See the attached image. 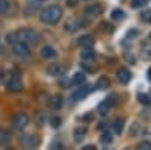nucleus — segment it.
Masks as SVG:
<instances>
[{"instance_id":"27","label":"nucleus","mask_w":151,"mask_h":150,"mask_svg":"<svg viewBox=\"0 0 151 150\" xmlns=\"http://www.w3.org/2000/svg\"><path fill=\"white\" fill-rule=\"evenodd\" d=\"M145 3H147V0H132V6L133 8H144L145 6Z\"/></svg>"},{"instance_id":"7","label":"nucleus","mask_w":151,"mask_h":150,"mask_svg":"<svg viewBox=\"0 0 151 150\" xmlns=\"http://www.w3.org/2000/svg\"><path fill=\"white\" fill-rule=\"evenodd\" d=\"M6 90L11 91V93H20L23 90V83L18 78H11L6 82Z\"/></svg>"},{"instance_id":"14","label":"nucleus","mask_w":151,"mask_h":150,"mask_svg":"<svg viewBox=\"0 0 151 150\" xmlns=\"http://www.w3.org/2000/svg\"><path fill=\"white\" fill-rule=\"evenodd\" d=\"M48 106L52 109H59L62 106V97L60 96H52L48 100Z\"/></svg>"},{"instance_id":"22","label":"nucleus","mask_w":151,"mask_h":150,"mask_svg":"<svg viewBox=\"0 0 151 150\" xmlns=\"http://www.w3.org/2000/svg\"><path fill=\"white\" fill-rule=\"evenodd\" d=\"M11 9V3L8 0H0V14H6Z\"/></svg>"},{"instance_id":"36","label":"nucleus","mask_w":151,"mask_h":150,"mask_svg":"<svg viewBox=\"0 0 151 150\" xmlns=\"http://www.w3.org/2000/svg\"><path fill=\"white\" fill-rule=\"evenodd\" d=\"M0 50H2V47H0Z\"/></svg>"},{"instance_id":"1","label":"nucleus","mask_w":151,"mask_h":150,"mask_svg":"<svg viewBox=\"0 0 151 150\" xmlns=\"http://www.w3.org/2000/svg\"><path fill=\"white\" fill-rule=\"evenodd\" d=\"M62 17V9L59 6H47L41 11V21L45 24H56Z\"/></svg>"},{"instance_id":"8","label":"nucleus","mask_w":151,"mask_h":150,"mask_svg":"<svg viewBox=\"0 0 151 150\" xmlns=\"http://www.w3.org/2000/svg\"><path fill=\"white\" fill-rule=\"evenodd\" d=\"M88 93H89V86H82L80 85V88H77L71 94V102H79V100L85 99Z\"/></svg>"},{"instance_id":"33","label":"nucleus","mask_w":151,"mask_h":150,"mask_svg":"<svg viewBox=\"0 0 151 150\" xmlns=\"http://www.w3.org/2000/svg\"><path fill=\"white\" fill-rule=\"evenodd\" d=\"M83 150H95V146H85Z\"/></svg>"},{"instance_id":"5","label":"nucleus","mask_w":151,"mask_h":150,"mask_svg":"<svg viewBox=\"0 0 151 150\" xmlns=\"http://www.w3.org/2000/svg\"><path fill=\"white\" fill-rule=\"evenodd\" d=\"M101 14H103V6L100 5V3H94L91 6H88L86 11H85V15L88 18H95V17L101 15Z\"/></svg>"},{"instance_id":"19","label":"nucleus","mask_w":151,"mask_h":150,"mask_svg":"<svg viewBox=\"0 0 151 150\" xmlns=\"http://www.w3.org/2000/svg\"><path fill=\"white\" fill-rule=\"evenodd\" d=\"M125 18V12L122 9H115L112 12V20H115V21H122Z\"/></svg>"},{"instance_id":"20","label":"nucleus","mask_w":151,"mask_h":150,"mask_svg":"<svg viewBox=\"0 0 151 150\" xmlns=\"http://www.w3.org/2000/svg\"><path fill=\"white\" fill-rule=\"evenodd\" d=\"M122 129H124V118H116L113 121V130L116 133H121Z\"/></svg>"},{"instance_id":"2","label":"nucleus","mask_w":151,"mask_h":150,"mask_svg":"<svg viewBox=\"0 0 151 150\" xmlns=\"http://www.w3.org/2000/svg\"><path fill=\"white\" fill-rule=\"evenodd\" d=\"M15 33H17V38H18L21 43L27 44V46H35V44L40 43V33H38L36 30H33V29H29V28L20 29V30L15 32Z\"/></svg>"},{"instance_id":"34","label":"nucleus","mask_w":151,"mask_h":150,"mask_svg":"<svg viewBox=\"0 0 151 150\" xmlns=\"http://www.w3.org/2000/svg\"><path fill=\"white\" fill-rule=\"evenodd\" d=\"M147 79L151 80V68H148V71H147Z\"/></svg>"},{"instance_id":"17","label":"nucleus","mask_w":151,"mask_h":150,"mask_svg":"<svg viewBox=\"0 0 151 150\" xmlns=\"http://www.w3.org/2000/svg\"><path fill=\"white\" fill-rule=\"evenodd\" d=\"M79 28H80V23H79L77 20H74V18H71V20H68V21L65 23V29H67V30L74 32V30H77Z\"/></svg>"},{"instance_id":"28","label":"nucleus","mask_w":151,"mask_h":150,"mask_svg":"<svg viewBox=\"0 0 151 150\" xmlns=\"http://www.w3.org/2000/svg\"><path fill=\"white\" fill-rule=\"evenodd\" d=\"M17 40H18V38H17V33H8V35H6V43L11 44V46L14 44Z\"/></svg>"},{"instance_id":"26","label":"nucleus","mask_w":151,"mask_h":150,"mask_svg":"<svg viewBox=\"0 0 151 150\" xmlns=\"http://www.w3.org/2000/svg\"><path fill=\"white\" fill-rule=\"evenodd\" d=\"M60 123H62L60 117H52V120H50V124H52V128H55V129H58L60 126Z\"/></svg>"},{"instance_id":"24","label":"nucleus","mask_w":151,"mask_h":150,"mask_svg":"<svg viewBox=\"0 0 151 150\" xmlns=\"http://www.w3.org/2000/svg\"><path fill=\"white\" fill-rule=\"evenodd\" d=\"M101 143L103 144H110L112 143V133L110 132H104L101 135Z\"/></svg>"},{"instance_id":"13","label":"nucleus","mask_w":151,"mask_h":150,"mask_svg":"<svg viewBox=\"0 0 151 150\" xmlns=\"http://www.w3.org/2000/svg\"><path fill=\"white\" fill-rule=\"evenodd\" d=\"M79 46L83 47V49H91L94 46V38L89 35H85V36H80L79 38Z\"/></svg>"},{"instance_id":"6","label":"nucleus","mask_w":151,"mask_h":150,"mask_svg":"<svg viewBox=\"0 0 151 150\" xmlns=\"http://www.w3.org/2000/svg\"><path fill=\"white\" fill-rule=\"evenodd\" d=\"M20 141H21V146L26 149H33L40 144V140H38L36 135H24V136H21Z\"/></svg>"},{"instance_id":"10","label":"nucleus","mask_w":151,"mask_h":150,"mask_svg":"<svg viewBox=\"0 0 151 150\" xmlns=\"http://www.w3.org/2000/svg\"><path fill=\"white\" fill-rule=\"evenodd\" d=\"M116 78L121 83H129L132 80V73L127 70V68H119L116 71Z\"/></svg>"},{"instance_id":"3","label":"nucleus","mask_w":151,"mask_h":150,"mask_svg":"<svg viewBox=\"0 0 151 150\" xmlns=\"http://www.w3.org/2000/svg\"><path fill=\"white\" fill-rule=\"evenodd\" d=\"M12 52H14V55L18 56V58H29V55H30L29 46L21 43L20 40H17L14 44H12Z\"/></svg>"},{"instance_id":"12","label":"nucleus","mask_w":151,"mask_h":150,"mask_svg":"<svg viewBox=\"0 0 151 150\" xmlns=\"http://www.w3.org/2000/svg\"><path fill=\"white\" fill-rule=\"evenodd\" d=\"M41 56H42L44 59H52V58L56 56V50H55L52 46H44V47L41 49Z\"/></svg>"},{"instance_id":"16","label":"nucleus","mask_w":151,"mask_h":150,"mask_svg":"<svg viewBox=\"0 0 151 150\" xmlns=\"http://www.w3.org/2000/svg\"><path fill=\"white\" fill-rule=\"evenodd\" d=\"M113 99H115V97H113V96H110L107 100H106V102H103L101 105H100V114H106V111L113 105V103H115V100H113Z\"/></svg>"},{"instance_id":"31","label":"nucleus","mask_w":151,"mask_h":150,"mask_svg":"<svg viewBox=\"0 0 151 150\" xmlns=\"http://www.w3.org/2000/svg\"><path fill=\"white\" fill-rule=\"evenodd\" d=\"M137 128H139V126H137V123H134V124H133V130L130 132V135H133V136H134V135H136V130H137Z\"/></svg>"},{"instance_id":"11","label":"nucleus","mask_w":151,"mask_h":150,"mask_svg":"<svg viewBox=\"0 0 151 150\" xmlns=\"http://www.w3.org/2000/svg\"><path fill=\"white\" fill-rule=\"evenodd\" d=\"M80 58H82V61H83V64H89V62H94L95 53L92 52L91 49H85L83 52H82V55H80Z\"/></svg>"},{"instance_id":"35","label":"nucleus","mask_w":151,"mask_h":150,"mask_svg":"<svg viewBox=\"0 0 151 150\" xmlns=\"http://www.w3.org/2000/svg\"><path fill=\"white\" fill-rule=\"evenodd\" d=\"M32 2H35V3H41V2H44V0H32Z\"/></svg>"},{"instance_id":"9","label":"nucleus","mask_w":151,"mask_h":150,"mask_svg":"<svg viewBox=\"0 0 151 150\" xmlns=\"http://www.w3.org/2000/svg\"><path fill=\"white\" fill-rule=\"evenodd\" d=\"M64 67H62L60 64H52V65H48L47 68V73L50 74V76H53V78H59L64 74Z\"/></svg>"},{"instance_id":"23","label":"nucleus","mask_w":151,"mask_h":150,"mask_svg":"<svg viewBox=\"0 0 151 150\" xmlns=\"http://www.w3.org/2000/svg\"><path fill=\"white\" fill-rule=\"evenodd\" d=\"M107 85H109V80H107L106 78H100V80L97 82V85H95V86H97L98 90H103V88H106Z\"/></svg>"},{"instance_id":"25","label":"nucleus","mask_w":151,"mask_h":150,"mask_svg":"<svg viewBox=\"0 0 151 150\" xmlns=\"http://www.w3.org/2000/svg\"><path fill=\"white\" fill-rule=\"evenodd\" d=\"M139 102L142 103V105H150L151 103V99H150V96L148 94H139Z\"/></svg>"},{"instance_id":"18","label":"nucleus","mask_w":151,"mask_h":150,"mask_svg":"<svg viewBox=\"0 0 151 150\" xmlns=\"http://www.w3.org/2000/svg\"><path fill=\"white\" fill-rule=\"evenodd\" d=\"M85 135H86V129L85 128H77V129H76V132H74V136H76L74 141L76 143H80L85 138Z\"/></svg>"},{"instance_id":"30","label":"nucleus","mask_w":151,"mask_h":150,"mask_svg":"<svg viewBox=\"0 0 151 150\" xmlns=\"http://www.w3.org/2000/svg\"><path fill=\"white\" fill-rule=\"evenodd\" d=\"M142 20H144L145 23H151V11H150V9L142 14Z\"/></svg>"},{"instance_id":"15","label":"nucleus","mask_w":151,"mask_h":150,"mask_svg":"<svg viewBox=\"0 0 151 150\" xmlns=\"http://www.w3.org/2000/svg\"><path fill=\"white\" fill-rule=\"evenodd\" d=\"M9 141H11V133L5 129H0V147L8 146Z\"/></svg>"},{"instance_id":"4","label":"nucleus","mask_w":151,"mask_h":150,"mask_svg":"<svg viewBox=\"0 0 151 150\" xmlns=\"http://www.w3.org/2000/svg\"><path fill=\"white\" fill-rule=\"evenodd\" d=\"M12 123H14V128L15 129L23 130L29 124V117L24 114V112H18V114L14 117V120H12Z\"/></svg>"},{"instance_id":"29","label":"nucleus","mask_w":151,"mask_h":150,"mask_svg":"<svg viewBox=\"0 0 151 150\" xmlns=\"http://www.w3.org/2000/svg\"><path fill=\"white\" fill-rule=\"evenodd\" d=\"M137 147L142 149V150H150V149H151V141H142Z\"/></svg>"},{"instance_id":"21","label":"nucleus","mask_w":151,"mask_h":150,"mask_svg":"<svg viewBox=\"0 0 151 150\" xmlns=\"http://www.w3.org/2000/svg\"><path fill=\"white\" fill-rule=\"evenodd\" d=\"M85 79H86V78H85V73H80V71H79V73H76V74H74L73 83H76V85H82V83L85 82Z\"/></svg>"},{"instance_id":"32","label":"nucleus","mask_w":151,"mask_h":150,"mask_svg":"<svg viewBox=\"0 0 151 150\" xmlns=\"http://www.w3.org/2000/svg\"><path fill=\"white\" fill-rule=\"evenodd\" d=\"M67 5H68V6H76V5H77V0H68Z\"/></svg>"}]
</instances>
